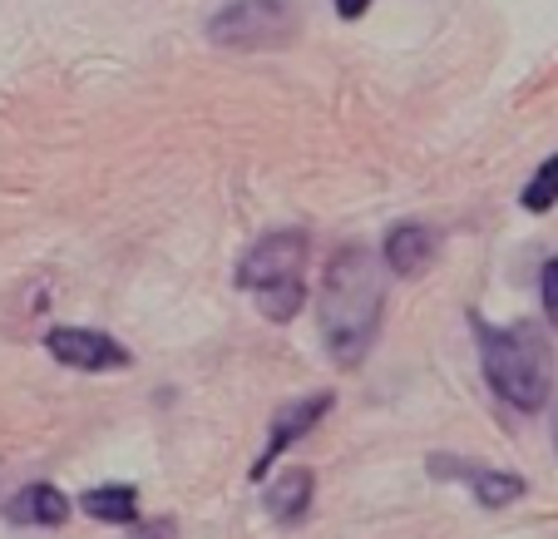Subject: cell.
I'll return each instance as SVG.
<instances>
[{
	"instance_id": "ba28073f",
	"label": "cell",
	"mask_w": 558,
	"mask_h": 539,
	"mask_svg": "<svg viewBox=\"0 0 558 539\" xmlns=\"http://www.w3.org/2000/svg\"><path fill=\"white\" fill-rule=\"evenodd\" d=\"M70 495H64L60 486H50V480H31V486H21L5 505H0V515L11 519V525L21 529H60L64 519H70Z\"/></svg>"
},
{
	"instance_id": "5b68a950",
	"label": "cell",
	"mask_w": 558,
	"mask_h": 539,
	"mask_svg": "<svg viewBox=\"0 0 558 539\" xmlns=\"http://www.w3.org/2000/svg\"><path fill=\"white\" fill-rule=\"evenodd\" d=\"M45 351L70 371H124L134 361V351L124 342H114L109 332L95 327H50L45 332Z\"/></svg>"
},
{
	"instance_id": "4fadbf2b",
	"label": "cell",
	"mask_w": 558,
	"mask_h": 539,
	"mask_svg": "<svg viewBox=\"0 0 558 539\" xmlns=\"http://www.w3.org/2000/svg\"><path fill=\"white\" fill-rule=\"evenodd\" d=\"M519 203H524L529 213H548V208H554V203H558V159L538 164L534 179L524 183V199H519Z\"/></svg>"
},
{
	"instance_id": "2e32d148",
	"label": "cell",
	"mask_w": 558,
	"mask_h": 539,
	"mask_svg": "<svg viewBox=\"0 0 558 539\" xmlns=\"http://www.w3.org/2000/svg\"><path fill=\"white\" fill-rule=\"evenodd\" d=\"M554 426H558V406H554Z\"/></svg>"
},
{
	"instance_id": "8fae6325",
	"label": "cell",
	"mask_w": 558,
	"mask_h": 539,
	"mask_svg": "<svg viewBox=\"0 0 558 539\" xmlns=\"http://www.w3.org/2000/svg\"><path fill=\"white\" fill-rule=\"evenodd\" d=\"M80 510L99 525H138V486H95L80 495Z\"/></svg>"
},
{
	"instance_id": "7a4b0ae2",
	"label": "cell",
	"mask_w": 558,
	"mask_h": 539,
	"mask_svg": "<svg viewBox=\"0 0 558 539\" xmlns=\"http://www.w3.org/2000/svg\"><path fill=\"white\" fill-rule=\"evenodd\" d=\"M474 337H480V361H485V381L489 392L505 406L534 416L554 402V357H548V342L538 327L529 322H495L474 318Z\"/></svg>"
},
{
	"instance_id": "52a82bcc",
	"label": "cell",
	"mask_w": 558,
	"mask_h": 539,
	"mask_svg": "<svg viewBox=\"0 0 558 539\" xmlns=\"http://www.w3.org/2000/svg\"><path fill=\"white\" fill-rule=\"evenodd\" d=\"M331 406H337V392H316V396H302V402L277 406L272 431H267V445H263V455H257V466H253V480H267V470H272L277 455L292 451L302 435H312L316 426L327 421Z\"/></svg>"
},
{
	"instance_id": "3957f363",
	"label": "cell",
	"mask_w": 558,
	"mask_h": 539,
	"mask_svg": "<svg viewBox=\"0 0 558 539\" xmlns=\"http://www.w3.org/2000/svg\"><path fill=\"white\" fill-rule=\"evenodd\" d=\"M208 40L218 50H282L296 40V11L292 0H228L208 21Z\"/></svg>"
},
{
	"instance_id": "5bb4252c",
	"label": "cell",
	"mask_w": 558,
	"mask_h": 539,
	"mask_svg": "<svg viewBox=\"0 0 558 539\" xmlns=\"http://www.w3.org/2000/svg\"><path fill=\"white\" fill-rule=\"evenodd\" d=\"M538 297H544V318H548V327L558 332V257H548V263L538 267Z\"/></svg>"
},
{
	"instance_id": "30bf717a",
	"label": "cell",
	"mask_w": 558,
	"mask_h": 539,
	"mask_svg": "<svg viewBox=\"0 0 558 539\" xmlns=\"http://www.w3.org/2000/svg\"><path fill=\"white\" fill-rule=\"evenodd\" d=\"M386 273L396 277H421L435 263V233L425 223H396L386 233V253H380Z\"/></svg>"
},
{
	"instance_id": "7c38bea8",
	"label": "cell",
	"mask_w": 558,
	"mask_h": 539,
	"mask_svg": "<svg viewBox=\"0 0 558 539\" xmlns=\"http://www.w3.org/2000/svg\"><path fill=\"white\" fill-rule=\"evenodd\" d=\"M253 302H257V312H263L267 322L287 327V322L302 318V307H306V283H302V277H296V283H277V287H267V292H257Z\"/></svg>"
},
{
	"instance_id": "9c48e42d",
	"label": "cell",
	"mask_w": 558,
	"mask_h": 539,
	"mask_svg": "<svg viewBox=\"0 0 558 539\" xmlns=\"http://www.w3.org/2000/svg\"><path fill=\"white\" fill-rule=\"evenodd\" d=\"M312 500H316V476L306 466L277 470V480H267V490H263V510L277 525H302Z\"/></svg>"
},
{
	"instance_id": "8992f818",
	"label": "cell",
	"mask_w": 558,
	"mask_h": 539,
	"mask_svg": "<svg viewBox=\"0 0 558 539\" xmlns=\"http://www.w3.org/2000/svg\"><path fill=\"white\" fill-rule=\"evenodd\" d=\"M425 470H430L435 480H454V486H464L485 510L514 505V500H524V490H529L524 476H514V470L470 466V460H454V455H430V460H425Z\"/></svg>"
},
{
	"instance_id": "9a60e30c",
	"label": "cell",
	"mask_w": 558,
	"mask_h": 539,
	"mask_svg": "<svg viewBox=\"0 0 558 539\" xmlns=\"http://www.w3.org/2000/svg\"><path fill=\"white\" fill-rule=\"evenodd\" d=\"M371 11V0H337V15L341 21H361Z\"/></svg>"
},
{
	"instance_id": "6da1fadb",
	"label": "cell",
	"mask_w": 558,
	"mask_h": 539,
	"mask_svg": "<svg viewBox=\"0 0 558 539\" xmlns=\"http://www.w3.org/2000/svg\"><path fill=\"white\" fill-rule=\"evenodd\" d=\"M386 318V263L371 248L347 243L331 253L316 287V327L337 367H361L380 337Z\"/></svg>"
},
{
	"instance_id": "277c9868",
	"label": "cell",
	"mask_w": 558,
	"mask_h": 539,
	"mask_svg": "<svg viewBox=\"0 0 558 539\" xmlns=\"http://www.w3.org/2000/svg\"><path fill=\"white\" fill-rule=\"evenodd\" d=\"M302 267H306V233L302 228H282V233H267L247 248L238 273H232V283L257 297L277 283H296Z\"/></svg>"
}]
</instances>
